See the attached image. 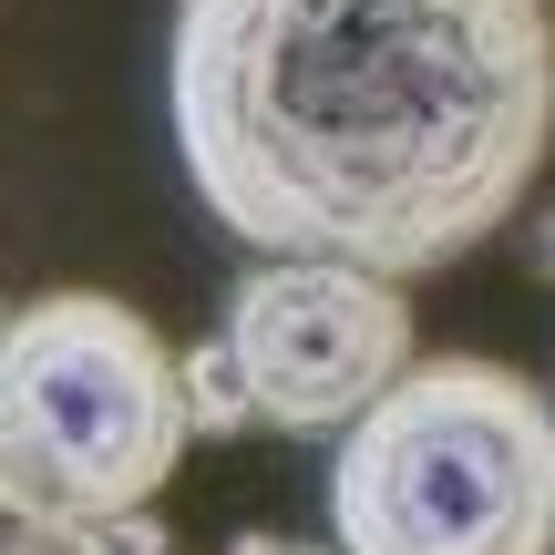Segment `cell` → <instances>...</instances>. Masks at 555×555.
Returning a JSON list of instances; mask_svg holds the SVG:
<instances>
[{
    "label": "cell",
    "instance_id": "cell-1",
    "mask_svg": "<svg viewBox=\"0 0 555 555\" xmlns=\"http://www.w3.org/2000/svg\"><path fill=\"white\" fill-rule=\"evenodd\" d=\"M165 124L237 247L401 288L525 217L555 0H176Z\"/></svg>",
    "mask_w": 555,
    "mask_h": 555
},
{
    "label": "cell",
    "instance_id": "cell-2",
    "mask_svg": "<svg viewBox=\"0 0 555 555\" xmlns=\"http://www.w3.org/2000/svg\"><path fill=\"white\" fill-rule=\"evenodd\" d=\"M339 555H555V401L504 360H412L330 453Z\"/></svg>",
    "mask_w": 555,
    "mask_h": 555
},
{
    "label": "cell",
    "instance_id": "cell-3",
    "mask_svg": "<svg viewBox=\"0 0 555 555\" xmlns=\"http://www.w3.org/2000/svg\"><path fill=\"white\" fill-rule=\"evenodd\" d=\"M185 453L176 350L103 288H52L0 319V474L82 525H124Z\"/></svg>",
    "mask_w": 555,
    "mask_h": 555
},
{
    "label": "cell",
    "instance_id": "cell-4",
    "mask_svg": "<svg viewBox=\"0 0 555 555\" xmlns=\"http://www.w3.org/2000/svg\"><path fill=\"white\" fill-rule=\"evenodd\" d=\"M217 350L237 371L247 433L339 442L401 371H412V298L330 258H268L227 288Z\"/></svg>",
    "mask_w": 555,
    "mask_h": 555
},
{
    "label": "cell",
    "instance_id": "cell-5",
    "mask_svg": "<svg viewBox=\"0 0 555 555\" xmlns=\"http://www.w3.org/2000/svg\"><path fill=\"white\" fill-rule=\"evenodd\" d=\"M0 555H176L155 515H124V525H82L62 504H41L31 483L0 474Z\"/></svg>",
    "mask_w": 555,
    "mask_h": 555
},
{
    "label": "cell",
    "instance_id": "cell-6",
    "mask_svg": "<svg viewBox=\"0 0 555 555\" xmlns=\"http://www.w3.org/2000/svg\"><path fill=\"white\" fill-rule=\"evenodd\" d=\"M176 391H185V442H237L247 433V401H237V371H227L217 339H196V350L176 360Z\"/></svg>",
    "mask_w": 555,
    "mask_h": 555
},
{
    "label": "cell",
    "instance_id": "cell-7",
    "mask_svg": "<svg viewBox=\"0 0 555 555\" xmlns=\"http://www.w3.org/2000/svg\"><path fill=\"white\" fill-rule=\"evenodd\" d=\"M515 258H525V278H545V288H555V196L535 206V217H515Z\"/></svg>",
    "mask_w": 555,
    "mask_h": 555
},
{
    "label": "cell",
    "instance_id": "cell-8",
    "mask_svg": "<svg viewBox=\"0 0 555 555\" xmlns=\"http://www.w3.org/2000/svg\"><path fill=\"white\" fill-rule=\"evenodd\" d=\"M227 555H339V545H319V535H278V525H247Z\"/></svg>",
    "mask_w": 555,
    "mask_h": 555
}]
</instances>
